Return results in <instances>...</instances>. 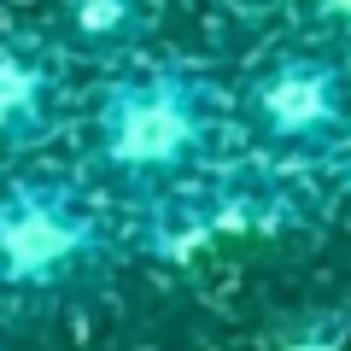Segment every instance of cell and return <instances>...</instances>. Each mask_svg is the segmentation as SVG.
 <instances>
[{
  "mask_svg": "<svg viewBox=\"0 0 351 351\" xmlns=\"http://www.w3.org/2000/svg\"><path fill=\"white\" fill-rule=\"evenodd\" d=\"M334 182H339V188H346V193H351V158H346V164H339V176H334Z\"/></svg>",
  "mask_w": 351,
  "mask_h": 351,
  "instance_id": "obj_6",
  "label": "cell"
},
{
  "mask_svg": "<svg viewBox=\"0 0 351 351\" xmlns=\"http://www.w3.org/2000/svg\"><path fill=\"white\" fill-rule=\"evenodd\" d=\"M117 211L82 170H24L12 164L0 199V276L18 299H53L82 287L112 258Z\"/></svg>",
  "mask_w": 351,
  "mask_h": 351,
  "instance_id": "obj_2",
  "label": "cell"
},
{
  "mask_svg": "<svg viewBox=\"0 0 351 351\" xmlns=\"http://www.w3.org/2000/svg\"><path fill=\"white\" fill-rule=\"evenodd\" d=\"M316 6H322V18L334 29H351V0H316Z\"/></svg>",
  "mask_w": 351,
  "mask_h": 351,
  "instance_id": "obj_5",
  "label": "cell"
},
{
  "mask_svg": "<svg viewBox=\"0 0 351 351\" xmlns=\"http://www.w3.org/2000/svg\"><path fill=\"white\" fill-rule=\"evenodd\" d=\"M76 112L71 88V47L59 36H12L6 41V64H0V141L6 158L24 164L36 158L47 141L64 135Z\"/></svg>",
  "mask_w": 351,
  "mask_h": 351,
  "instance_id": "obj_4",
  "label": "cell"
},
{
  "mask_svg": "<svg viewBox=\"0 0 351 351\" xmlns=\"http://www.w3.org/2000/svg\"><path fill=\"white\" fill-rule=\"evenodd\" d=\"M234 117L263 176H339L351 158V71L334 53H276L234 88Z\"/></svg>",
  "mask_w": 351,
  "mask_h": 351,
  "instance_id": "obj_3",
  "label": "cell"
},
{
  "mask_svg": "<svg viewBox=\"0 0 351 351\" xmlns=\"http://www.w3.org/2000/svg\"><path fill=\"white\" fill-rule=\"evenodd\" d=\"M82 176L117 217L152 234H193L263 170L228 88L182 64H135L82 112Z\"/></svg>",
  "mask_w": 351,
  "mask_h": 351,
  "instance_id": "obj_1",
  "label": "cell"
}]
</instances>
